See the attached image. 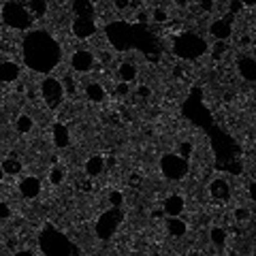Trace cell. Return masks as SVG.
I'll return each mask as SVG.
<instances>
[{"label": "cell", "instance_id": "cell-4", "mask_svg": "<svg viewBox=\"0 0 256 256\" xmlns=\"http://www.w3.org/2000/svg\"><path fill=\"white\" fill-rule=\"evenodd\" d=\"M207 51V43L205 39H201L194 32H184L179 34L173 43V54L179 56L182 60H196Z\"/></svg>", "mask_w": 256, "mask_h": 256}, {"label": "cell", "instance_id": "cell-21", "mask_svg": "<svg viewBox=\"0 0 256 256\" xmlns=\"http://www.w3.org/2000/svg\"><path fill=\"white\" fill-rule=\"evenodd\" d=\"M85 96H88L92 103H103V101H105V90H103V85L88 84V88H85Z\"/></svg>", "mask_w": 256, "mask_h": 256}, {"label": "cell", "instance_id": "cell-30", "mask_svg": "<svg viewBox=\"0 0 256 256\" xmlns=\"http://www.w3.org/2000/svg\"><path fill=\"white\" fill-rule=\"evenodd\" d=\"M11 216V209H9V205H7V203H2V201H0V218H9Z\"/></svg>", "mask_w": 256, "mask_h": 256}, {"label": "cell", "instance_id": "cell-10", "mask_svg": "<svg viewBox=\"0 0 256 256\" xmlns=\"http://www.w3.org/2000/svg\"><path fill=\"white\" fill-rule=\"evenodd\" d=\"M94 32H96L94 20H84V17H77V20L73 21V34L77 39H90Z\"/></svg>", "mask_w": 256, "mask_h": 256}, {"label": "cell", "instance_id": "cell-14", "mask_svg": "<svg viewBox=\"0 0 256 256\" xmlns=\"http://www.w3.org/2000/svg\"><path fill=\"white\" fill-rule=\"evenodd\" d=\"M209 32L213 34L218 41H226L231 37V21L229 20H216L209 28Z\"/></svg>", "mask_w": 256, "mask_h": 256}, {"label": "cell", "instance_id": "cell-25", "mask_svg": "<svg viewBox=\"0 0 256 256\" xmlns=\"http://www.w3.org/2000/svg\"><path fill=\"white\" fill-rule=\"evenodd\" d=\"M30 128H32L30 115H20V118H17V130L20 132H30Z\"/></svg>", "mask_w": 256, "mask_h": 256}, {"label": "cell", "instance_id": "cell-18", "mask_svg": "<svg viewBox=\"0 0 256 256\" xmlns=\"http://www.w3.org/2000/svg\"><path fill=\"white\" fill-rule=\"evenodd\" d=\"M68 141H71V137H68V128L64 124H56L54 126V143L58 148H66Z\"/></svg>", "mask_w": 256, "mask_h": 256}, {"label": "cell", "instance_id": "cell-26", "mask_svg": "<svg viewBox=\"0 0 256 256\" xmlns=\"http://www.w3.org/2000/svg\"><path fill=\"white\" fill-rule=\"evenodd\" d=\"M212 241L216 243L218 248H222L226 243V233L222 229H212Z\"/></svg>", "mask_w": 256, "mask_h": 256}, {"label": "cell", "instance_id": "cell-24", "mask_svg": "<svg viewBox=\"0 0 256 256\" xmlns=\"http://www.w3.org/2000/svg\"><path fill=\"white\" fill-rule=\"evenodd\" d=\"M2 171L9 173V175H17V173L21 171V162L17 158H7L2 162Z\"/></svg>", "mask_w": 256, "mask_h": 256}, {"label": "cell", "instance_id": "cell-13", "mask_svg": "<svg viewBox=\"0 0 256 256\" xmlns=\"http://www.w3.org/2000/svg\"><path fill=\"white\" fill-rule=\"evenodd\" d=\"M209 192H212V196L216 201L231 199V188H229V184H226L224 179H213V182L209 184Z\"/></svg>", "mask_w": 256, "mask_h": 256}, {"label": "cell", "instance_id": "cell-11", "mask_svg": "<svg viewBox=\"0 0 256 256\" xmlns=\"http://www.w3.org/2000/svg\"><path fill=\"white\" fill-rule=\"evenodd\" d=\"M20 192L26 199H37L39 192H41V182L37 177H24L20 182Z\"/></svg>", "mask_w": 256, "mask_h": 256}, {"label": "cell", "instance_id": "cell-40", "mask_svg": "<svg viewBox=\"0 0 256 256\" xmlns=\"http://www.w3.org/2000/svg\"><path fill=\"white\" fill-rule=\"evenodd\" d=\"M2 177H4V171H2V167H0V182H2Z\"/></svg>", "mask_w": 256, "mask_h": 256}, {"label": "cell", "instance_id": "cell-35", "mask_svg": "<svg viewBox=\"0 0 256 256\" xmlns=\"http://www.w3.org/2000/svg\"><path fill=\"white\" fill-rule=\"evenodd\" d=\"M139 96H143V98L149 96V88H148V85H141V88H139Z\"/></svg>", "mask_w": 256, "mask_h": 256}, {"label": "cell", "instance_id": "cell-5", "mask_svg": "<svg viewBox=\"0 0 256 256\" xmlns=\"http://www.w3.org/2000/svg\"><path fill=\"white\" fill-rule=\"evenodd\" d=\"M2 21L15 30H26L32 26L34 17L28 13V9L20 2H7L2 7Z\"/></svg>", "mask_w": 256, "mask_h": 256}, {"label": "cell", "instance_id": "cell-28", "mask_svg": "<svg viewBox=\"0 0 256 256\" xmlns=\"http://www.w3.org/2000/svg\"><path fill=\"white\" fill-rule=\"evenodd\" d=\"M190 154H192V143H188V141H186V143H179V156H182V158L186 160Z\"/></svg>", "mask_w": 256, "mask_h": 256}, {"label": "cell", "instance_id": "cell-12", "mask_svg": "<svg viewBox=\"0 0 256 256\" xmlns=\"http://www.w3.org/2000/svg\"><path fill=\"white\" fill-rule=\"evenodd\" d=\"M237 68H239V75L246 81H254L256 79V71H254V58L252 56H241L239 62H237Z\"/></svg>", "mask_w": 256, "mask_h": 256}, {"label": "cell", "instance_id": "cell-36", "mask_svg": "<svg viewBox=\"0 0 256 256\" xmlns=\"http://www.w3.org/2000/svg\"><path fill=\"white\" fill-rule=\"evenodd\" d=\"M201 9H205V11H212V9H213V2H209V0H205V2H201Z\"/></svg>", "mask_w": 256, "mask_h": 256}, {"label": "cell", "instance_id": "cell-15", "mask_svg": "<svg viewBox=\"0 0 256 256\" xmlns=\"http://www.w3.org/2000/svg\"><path fill=\"white\" fill-rule=\"evenodd\" d=\"M17 77H20V66H17L15 62H2L0 64V81L11 84V81H15Z\"/></svg>", "mask_w": 256, "mask_h": 256}, {"label": "cell", "instance_id": "cell-33", "mask_svg": "<svg viewBox=\"0 0 256 256\" xmlns=\"http://www.w3.org/2000/svg\"><path fill=\"white\" fill-rule=\"evenodd\" d=\"M118 94L120 96H126L128 94V84H120L118 85Z\"/></svg>", "mask_w": 256, "mask_h": 256}, {"label": "cell", "instance_id": "cell-6", "mask_svg": "<svg viewBox=\"0 0 256 256\" xmlns=\"http://www.w3.org/2000/svg\"><path fill=\"white\" fill-rule=\"evenodd\" d=\"M122 220H124V213L120 212V207H111L109 212H105L96 222V237L98 239H111L115 235V231L120 229Z\"/></svg>", "mask_w": 256, "mask_h": 256}, {"label": "cell", "instance_id": "cell-37", "mask_svg": "<svg viewBox=\"0 0 256 256\" xmlns=\"http://www.w3.org/2000/svg\"><path fill=\"white\" fill-rule=\"evenodd\" d=\"M15 256H34V254L30 252V250H20V252H17Z\"/></svg>", "mask_w": 256, "mask_h": 256}, {"label": "cell", "instance_id": "cell-8", "mask_svg": "<svg viewBox=\"0 0 256 256\" xmlns=\"http://www.w3.org/2000/svg\"><path fill=\"white\" fill-rule=\"evenodd\" d=\"M41 92H43V98L45 103H47L49 109H58L64 98V85L60 84L58 79H43V84H41Z\"/></svg>", "mask_w": 256, "mask_h": 256}, {"label": "cell", "instance_id": "cell-29", "mask_svg": "<svg viewBox=\"0 0 256 256\" xmlns=\"http://www.w3.org/2000/svg\"><path fill=\"white\" fill-rule=\"evenodd\" d=\"M109 201H111L113 207H118V205H122L124 196H122V192H111V194H109Z\"/></svg>", "mask_w": 256, "mask_h": 256}, {"label": "cell", "instance_id": "cell-7", "mask_svg": "<svg viewBox=\"0 0 256 256\" xmlns=\"http://www.w3.org/2000/svg\"><path fill=\"white\" fill-rule=\"evenodd\" d=\"M160 169H162V175H165L167 179H184L186 175H188V162L177 154L162 156Z\"/></svg>", "mask_w": 256, "mask_h": 256}, {"label": "cell", "instance_id": "cell-31", "mask_svg": "<svg viewBox=\"0 0 256 256\" xmlns=\"http://www.w3.org/2000/svg\"><path fill=\"white\" fill-rule=\"evenodd\" d=\"M154 20L156 21H165L167 20V11L165 9H156L154 11Z\"/></svg>", "mask_w": 256, "mask_h": 256}, {"label": "cell", "instance_id": "cell-20", "mask_svg": "<svg viewBox=\"0 0 256 256\" xmlns=\"http://www.w3.org/2000/svg\"><path fill=\"white\" fill-rule=\"evenodd\" d=\"M26 9L32 17H43L47 13V2L45 0H30V2H26Z\"/></svg>", "mask_w": 256, "mask_h": 256}, {"label": "cell", "instance_id": "cell-16", "mask_svg": "<svg viewBox=\"0 0 256 256\" xmlns=\"http://www.w3.org/2000/svg\"><path fill=\"white\" fill-rule=\"evenodd\" d=\"M165 212L171 218H179V213L184 212V199L182 196H177V194L169 196V199L165 201Z\"/></svg>", "mask_w": 256, "mask_h": 256}, {"label": "cell", "instance_id": "cell-27", "mask_svg": "<svg viewBox=\"0 0 256 256\" xmlns=\"http://www.w3.org/2000/svg\"><path fill=\"white\" fill-rule=\"evenodd\" d=\"M49 182L51 184H62L64 182V169L62 167H54L51 169V173H49Z\"/></svg>", "mask_w": 256, "mask_h": 256}, {"label": "cell", "instance_id": "cell-22", "mask_svg": "<svg viewBox=\"0 0 256 256\" xmlns=\"http://www.w3.org/2000/svg\"><path fill=\"white\" fill-rule=\"evenodd\" d=\"M167 229H169V233H171L173 237H182V235H186V222L182 218H171L167 222Z\"/></svg>", "mask_w": 256, "mask_h": 256}, {"label": "cell", "instance_id": "cell-19", "mask_svg": "<svg viewBox=\"0 0 256 256\" xmlns=\"http://www.w3.org/2000/svg\"><path fill=\"white\" fill-rule=\"evenodd\" d=\"M103 169H105V160L101 158V156H92V158H90L88 162H85V173H88L90 177L101 175Z\"/></svg>", "mask_w": 256, "mask_h": 256}, {"label": "cell", "instance_id": "cell-39", "mask_svg": "<svg viewBox=\"0 0 256 256\" xmlns=\"http://www.w3.org/2000/svg\"><path fill=\"white\" fill-rule=\"evenodd\" d=\"M241 9V2H233L231 4V11H239Z\"/></svg>", "mask_w": 256, "mask_h": 256}, {"label": "cell", "instance_id": "cell-17", "mask_svg": "<svg viewBox=\"0 0 256 256\" xmlns=\"http://www.w3.org/2000/svg\"><path fill=\"white\" fill-rule=\"evenodd\" d=\"M73 11L77 17H84V20H92L94 15V4L88 2V0H75L73 2Z\"/></svg>", "mask_w": 256, "mask_h": 256}, {"label": "cell", "instance_id": "cell-23", "mask_svg": "<svg viewBox=\"0 0 256 256\" xmlns=\"http://www.w3.org/2000/svg\"><path fill=\"white\" fill-rule=\"evenodd\" d=\"M137 77V68H135V64H130V62H124L120 66V79H122V84H130L132 79Z\"/></svg>", "mask_w": 256, "mask_h": 256}, {"label": "cell", "instance_id": "cell-9", "mask_svg": "<svg viewBox=\"0 0 256 256\" xmlns=\"http://www.w3.org/2000/svg\"><path fill=\"white\" fill-rule=\"evenodd\" d=\"M92 64H94V58H92V54L90 51H85V49L75 51L73 58H71V66L77 73H88L92 68Z\"/></svg>", "mask_w": 256, "mask_h": 256}, {"label": "cell", "instance_id": "cell-3", "mask_svg": "<svg viewBox=\"0 0 256 256\" xmlns=\"http://www.w3.org/2000/svg\"><path fill=\"white\" fill-rule=\"evenodd\" d=\"M39 248L43 250L45 256H79V248L68 239L66 235H62L60 231H56L54 226H45L39 235Z\"/></svg>", "mask_w": 256, "mask_h": 256}, {"label": "cell", "instance_id": "cell-2", "mask_svg": "<svg viewBox=\"0 0 256 256\" xmlns=\"http://www.w3.org/2000/svg\"><path fill=\"white\" fill-rule=\"evenodd\" d=\"M21 54H24L26 66L32 68L34 73L54 71L62 58L58 41L45 30H34L26 34L24 45H21Z\"/></svg>", "mask_w": 256, "mask_h": 256}, {"label": "cell", "instance_id": "cell-34", "mask_svg": "<svg viewBox=\"0 0 256 256\" xmlns=\"http://www.w3.org/2000/svg\"><path fill=\"white\" fill-rule=\"evenodd\" d=\"M115 7H118V9H128V7H130V2H128V0H115Z\"/></svg>", "mask_w": 256, "mask_h": 256}, {"label": "cell", "instance_id": "cell-32", "mask_svg": "<svg viewBox=\"0 0 256 256\" xmlns=\"http://www.w3.org/2000/svg\"><path fill=\"white\" fill-rule=\"evenodd\" d=\"M235 216H237V220H246L248 218V209H237Z\"/></svg>", "mask_w": 256, "mask_h": 256}, {"label": "cell", "instance_id": "cell-38", "mask_svg": "<svg viewBox=\"0 0 256 256\" xmlns=\"http://www.w3.org/2000/svg\"><path fill=\"white\" fill-rule=\"evenodd\" d=\"M224 51V43H218V47H216V56H220Z\"/></svg>", "mask_w": 256, "mask_h": 256}, {"label": "cell", "instance_id": "cell-1", "mask_svg": "<svg viewBox=\"0 0 256 256\" xmlns=\"http://www.w3.org/2000/svg\"><path fill=\"white\" fill-rule=\"evenodd\" d=\"M109 43L118 51H128V49H139L152 62L158 60V41H156L154 32L148 26L141 24H126V21H113L105 28Z\"/></svg>", "mask_w": 256, "mask_h": 256}]
</instances>
